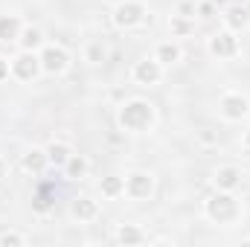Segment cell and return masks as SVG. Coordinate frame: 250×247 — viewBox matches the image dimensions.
<instances>
[{
    "label": "cell",
    "instance_id": "24",
    "mask_svg": "<svg viewBox=\"0 0 250 247\" xmlns=\"http://www.w3.org/2000/svg\"><path fill=\"white\" fill-rule=\"evenodd\" d=\"M6 76H9V64L0 59V79H6Z\"/></svg>",
    "mask_w": 250,
    "mask_h": 247
},
{
    "label": "cell",
    "instance_id": "10",
    "mask_svg": "<svg viewBox=\"0 0 250 247\" xmlns=\"http://www.w3.org/2000/svg\"><path fill=\"white\" fill-rule=\"evenodd\" d=\"M73 215H76V218H93V215H96V204H93L90 198H79V201L73 204Z\"/></svg>",
    "mask_w": 250,
    "mask_h": 247
},
{
    "label": "cell",
    "instance_id": "14",
    "mask_svg": "<svg viewBox=\"0 0 250 247\" xmlns=\"http://www.w3.org/2000/svg\"><path fill=\"white\" fill-rule=\"evenodd\" d=\"M227 23H230L233 29H242V26L248 23V12H245V9H230V12H227Z\"/></svg>",
    "mask_w": 250,
    "mask_h": 247
},
{
    "label": "cell",
    "instance_id": "22",
    "mask_svg": "<svg viewBox=\"0 0 250 247\" xmlns=\"http://www.w3.org/2000/svg\"><path fill=\"white\" fill-rule=\"evenodd\" d=\"M23 239L21 236H3V245H21Z\"/></svg>",
    "mask_w": 250,
    "mask_h": 247
},
{
    "label": "cell",
    "instance_id": "12",
    "mask_svg": "<svg viewBox=\"0 0 250 247\" xmlns=\"http://www.w3.org/2000/svg\"><path fill=\"white\" fill-rule=\"evenodd\" d=\"M215 181H218V186H224V189H233V186H239V172L236 169H221L215 175Z\"/></svg>",
    "mask_w": 250,
    "mask_h": 247
},
{
    "label": "cell",
    "instance_id": "15",
    "mask_svg": "<svg viewBox=\"0 0 250 247\" xmlns=\"http://www.w3.org/2000/svg\"><path fill=\"white\" fill-rule=\"evenodd\" d=\"M23 166H26L29 172H41V169H44V154H41V151H29V154L23 157Z\"/></svg>",
    "mask_w": 250,
    "mask_h": 247
},
{
    "label": "cell",
    "instance_id": "7",
    "mask_svg": "<svg viewBox=\"0 0 250 247\" xmlns=\"http://www.w3.org/2000/svg\"><path fill=\"white\" fill-rule=\"evenodd\" d=\"M128 192H131L134 198H146V195L151 192V178H148V175H131V178H128Z\"/></svg>",
    "mask_w": 250,
    "mask_h": 247
},
{
    "label": "cell",
    "instance_id": "26",
    "mask_svg": "<svg viewBox=\"0 0 250 247\" xmlns=\"http://www.w3.org/2000/svg\"><path fill=\"white\" fill-rule=\"evenodd\" d=\"M248 145H250V131H248Z\"/></svg>",
    "mask_w": 250,
    "mask_h": 247
},
{
    "label": "cell",
    "instance_id": "13",
    "mask_svg": "<svg viewBox=\"0 0 250 247\" xmlns=\"http://www.w3.org/2000/svg\"><path fill=\"white\" fill-rule=\"evenodd\" d=\"M47 154H50V160H53L56 166H62V163H67V160H70V151H67V145H62V143H59V145L53 143Z\"/></svg>",
    "mask_w": 250,
    "mask_h": 247
},
{
    "label": "cell",
    "instance_id": "17",
    "mask_svg": "<svg viewBox=\"0 0 250 247\" xmlns=\"http://www.w3.org/2000/svg\"><path fill=\"white\" fill-rule=\"evenodd\" d=\"M140 239H143V236H140L137 227H123V230H120V242H123V245H137Z\"/></svg>",
    "mask_w": 250,
    "mask_h": 247
},
{
    "label": "cell",
    "instance_id": "23",
    "mask_svg": "<svg viewBox=\"0 0 250 247\" xmlns=\"http://www.w3.org/2000/svg\"><path fill=\"white\" fill-rule=\"evenodd\" d=\"M172 29H175V32H187L189 26L184 23V21H175V23H172Z\"/></svg>",
    "mask_w": 250,
    "mask_h": 247
},
{
    "label": "cell",
    "instance_id": "19",
    "mask_svg": "<svg viewBox=\"0 0 250 247\" xmlns=\"http://www.w3.org/2000/svg\"><path fill=\"white\" fill-rule=\"evenodd\" d=\"M38 41H41V35H38V29H26V32H23V47H26V50H32V47H38Z\"/></svg>",
    "mask_w": 250,
    "mask_h": 247
},
{
    "label": "cell",
    "instance_id": "5",
    "mask_svg": "<svg viewBox=\"0 0 250 247\" xmlns=\"http://www.w3.org/2000/svg\"><path fill=\"white\" fill-rule=\"evenodd\" d=\"M140 18H143V6L140 3H125V6L117 9V23L120 26H134Z\"/></svg>",
    "mask_w": 250,
    "mask_h": 247
},
{
    "label": "cell",
    "instance_id": "20",
    "mask_svg": "<svg viewBox=\"0 0 250 247\" xmlns=\"http://www.w3.org/2000/svg\"><path fill=\"white\" fill-rule=\"evenodd\" d=\"M67 169H70V175H73V178H79V175H84V169H87V163H84L82 157H73Z\"/></svg>",
    "mask_w": 250,
    "mask_h": 247
},
{
    "label": "cell",
    "instance_id": "18",
    "mask_svg": "<svg viewBox=\"0 0 250 247\" xmlns=\"http://www.w3.org/2000/svg\"><path fill=\"white\" fill-rule=\"evenodd\" d=\"M120 189H123V181L120 178H105L102 181V192L105 195H120Z\"/></svg>",
    "mask_w": 250,
    "mask_h": 247
},
{
    "label": "cell",
    "instance_id": "1",
    "mask_svg": "<svg viewBox=\"0 0 250 247\" xmlns=\"http://www.w3.org/2000/svg\"><path fill=\"white\" fill-rule=\"evenodd\" d=\"M120 123H123L125 128H131V131H140V128H146V125L151 123V108H148L146 102H131V105L123 108Z\"/></svg>",
    "mask_w": 250,
    "mask_h": 247
},
{
    "label": "cell",
    "instance_id": "16",
    "mask_svg": "<svg viewBox=\"0 0 250 247\" xmlns=\"http://www.w3.org/2000/svg\"><path fill=\"white\" fill-rule=\"evenodd\" d=\"M178 56H181V53H178V47H175V44H163V47L157 50V59H160V62H166V64L178 62Z\"/></svg>",
    "mask_w": 250,
    "mask_h": 247
},
{
    "label": "cell",
    "instance_id": "3",
    "mask_svg": "<svg viewBox=\"0 0 250 247\" xmlns=\"http://www.w3.org/2000/svg\"><path fill=\"white\" fill-rule=\"evenodd\" d=\"M221 111H224L227 120H242L248 114V102L242 96H224L221 99Z\"/></svg>",
    "mask_w": 250,
    "mask_h": 247
},
{
    "label": "cell",
    "instance_id": "25",
    "mask_svg": "<svg viewBox=\"0 0 250 247\" xmlns=\"http://www.w3.org/2000/svg\"><path fill=\"white\" fill-rule=\"evenodd\" d=\"M3 172H6V166H3V160H0V178H3Z\"/></svg>",
    "mask_w": 250,
    "mask_h": 247
},
{
    "label": "cell",
    "instance_id": "8",
    "mask_svg": "<svg viewBox=\"0 0 250 247\" xmlns=\"http://www.w3.org/2000/svg\"><path fill=\"white\" fill-rule=\"evenodd\" d=\"M209 50L215 56H233L236 53V38L233 35H215L212 44H209Z\"/></svg>",
    "mask_w": 250,
    "mask_h": 247
},
{
    "label": "cell",
    "instance_id": "6",
    "mask_svg": "<svg viewBox=\"0 0 250 247\" xmlns=\"http://www.w3.org/2000/svg\"><path fill=\"white\" fill-rule=\"evenodd\" d=\"M35 73H38V59H35V56H21V59H15V76H18V79H35Z\"/></svg>",
    "mask_w": 250,
    "mask_h": 247
},
{
    "label": "cell",
    "instance_id": "2",
    "mask_svg": "<svg viewBox=\"0 0 250 247\" xmlns=\"http://www.w3.org/2000/svg\"><path fill=\"white\" fill-rule=\"evenodd\" d=\"M236 201L230 198V195H215V198H209V204H207V212L215 218V221H230V218H236Z\"/></svg>",
    "mask_w": 250,
    "mask_h": 247
},
{
    "label": "cell",
    "instance_id": "9",
    "mask_svg": "<svg viewBox=\"0 0 250 247\" xmlns=\"http://www.w3.org/2000/svg\"><path fill=\"white\" fill-rule=\"evenodd\" d=\"M137 79H140L143 84H154V82L160 79V67H157V62H140L137 64Z\"/></svg>",
    "mask_w": 250,
    "mask_h": 247
},
{
    "label": "cell",
    "instance_id": "21",
    "mask_svg": "<svg viewBox=\"0 0 250 247\" xmlns=\"http://www.w3.org/2000/svg\"><path fill=\"white\" fill-rule=\"evenodd\" d=\"M35 209H38V212H44V209H50V198H47V189H41V195L35 198Z\"/></svg>",
    "mask_w": 250,
    "mask_h": 247
},
{
    "label": "cell",
    "instance_id": "11",
    "mask_svg": "<svg viewBox=\"0 0 250 247\" xmlns=\"http://www.w3.org/2000/svg\"><path fill=\"white\" fill-rule=\"evenodd\" d=\"M18 38V18H0V41Z\"/></svg>",
    "mask_w": 250,
    "mask_h": 247
},
{
    "label": "cell",
    "instance_id": "4",
    "mask_svg": "<svg viewBox=\"0 0 250 247\" xmlns=\"http://www.w3.org/2000/svg\"><path fill=\"white\" fill-rule=\"evenodd\" d=\"M41 64H44L50 73H59V70H64V64H67V53L59 50V47H47L44 56H41Z\"/></svg>",
    "mask_w": 250,
    "mask_h": 247
}]
</instances>
